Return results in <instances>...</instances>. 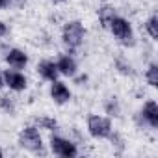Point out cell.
<instances>
[{"label":"cell","instance_id":"1","mask_svg":"<svg viewBox=\"0 0 158 158\" xmlns=\"http://www.w3.org/2000/svg\"><path fill=\"white\" fill-rule=\"evenodd\" d=\"M82 37H84V28L78 21H73V23L65 24V28H63V43L67 47L76 48L82 43Z\"/></svg>","mask_w":158,"mask_h":158},{"label":"cell","instance_id":"2","mask_svg":"<svg viewBox=\"0 0 158 158\" xmlns=\"http://www.w3.org/2000/svg\"><path fill=\"white\" fill-rule=\"evenodd\" d=\"M19 143L32 152H41V136H39L37 128H34V127H28L21 132Z\"/></svg>","mask_w":158,"mask_h":158},{"label":"cell","instance_id":"3","mask_svg":"<svg viewBox=\"0 0 158 158\" xmlns=\"http://www.w3.org/2000/svg\"><path fill=\"white\" fill-rule=\"evenodd\" d=\"M110 28H112V32H114V35L121 41V43H132V28H130V24L125 21V19H121V17H114L112 21H110V24H108Z\"/></svg>","mask_w":158,"mask_h":158},{"label":"cell","instance_id":"4","mask_svg":"<svg viewBox=\"0 0 158 158\" xmlns=\"http://www.w3.org/2000/svg\"><path fill=\"white\" fill-rule=\"evenodd\" d=\"M88 128H89L91 136H95V138H108L112 132L110 121L101 117V115H91L88 121Z\"/></svg>","mask_w":158,"mask_h":158},{"label":"cell","instance_id":"5","mask_svg":"<svg viewBox=\"0 0 158 158\" xmlns=\"http://www.w3.org/2000/svg\"><path fill=\"white\" fill-rule=\"evenodd\" d=\"M50 147H52L54 154H58V156H67V158L76 156V147L71 141L63 139V138H52L50 139Z\"/></svg>","mask_w":158,"mask_h":158},{"label":"cell","instance_id":"6","mask_svg":"<svg viewBox=\"0 0 158 158\" xmlns=\"http://www.w3.org/2000/svg\"><path fill=\"white\" fill-rule=\"evenodd\" d=\"M4 80H6V84H8L11 89H15V91H21V89L26 88V78H24L21 73H17V71H6V73H4Z\"/></svg>","mask_w":158,"mask_h":158},{"label":"cell","instance_id":"7","mask_svg":"<svg viewBox=\"0 0 158 158\" xmlns=\"http://www.w3.org/2000/svg\"><path fill=\"white\" fill-rule=\"evenodd\" d=\"M50 95H52V99H54L56 102H60V104H63V102L69 101V97H71L67 86L61 84V82H56V80H54V84H52V88H50Z\"/></svg>","mask_w":158,"mask_h":158},{"label":"cell","instance_id":"8","mask_svg":"<svg viewBox=\"0 0 158 158\" xmlns=\"http://www.w3.org/2000/svg\"><path fill=\"white\" fill-rule=\"evenodd\" d=\"M143 117L147 119V123H149L152 128L158 127V106H156L154 101H149V102L145 104V108H143Z\"/></svg>","mask_w":158,"mask_h":158},{"label":"cell","instance_id":"9","mask_svg":"<svg viewBox=\"0 0 158 158\" xmlns=\"http://www.w3.org/2000/svg\"><path fill=\"white\" fill-rule=\"evenodd\" d=\"M8 63L11 65V67H15V69H21V67H24L26 65V61H28V58H26V54L23 52V50H10V54H8Z\"/></svg>","mask_w":158,"mask_h":158},{"label":"cell","instance_id":"10","mask_svg":"<svg viewBox=\"0 0 158 158\" xmlns=\"http://www.w3.org/2000/svg\"><path fill=\"white\" fill-rule=\"evenodd\" d=\"M56 65H58V71L63 73V74H67V76H73V74L76 73V61H74L71 56L60 58V61H58Z\"/></svg>","mask_w":158,"mask_h":158},{"label":"cell","instance_id":"11","mask_svg":"<svg viewBox=\"0 0 158 158\" xmlns=\"http://www.w3.org/2000/svg\"><path fill=\"white\" fill-rule=\"evenodd\" d=\"M39 73H41V76L43 78H47V80H56V76H58V65L54 63V61H43V63H39Z\"/></svg>","mask_w":158,"mask_h":158},{"label":"cell","instance_id":"12","mask_svg":"<svg viewBox=\"0 0 158 158\" xmlns=\"http://www.w3.org/2000/svg\"><path fill=\"white\" fill-rule=\"evenodd\" d=\"M99 17H101L102 26H108L110 21H112L115 15H114V10H112V8H102V10H99Z\"/></svg>","mask_w":158,"mask_h":158},{"label":"cell","instance_id":"13","mask_svg":"<svg viewBox=\"0 0 158 158\" xmlns=\"http://www.w3.org/2000/svg\"><path fill=\"white\" fill-rule=\"evenodd\" d=\"M147 80L151 86H158V67L156 65H151L149 71H147Z\"/></svg>","mask_w":158,"mask_h":158},{"label":"cell","instance_id":"14","mask_svg":"<svg viewBox=\"0 0 158 158\" xmlns=\"http://www.w3.org/2000/svg\"><path fill=\"white\" fill-rule=\"evenodd\" d=\"M156 17H151L149 19V23H147V30H149V34H151V37L152 39H156L158 37V30H156Z\"/></svg>","mask_w":158,"mask_h":158},{"label":"cell","instance_id":"15","mask_svg":"<svg viewBox=\"0 0 158 158\" xmlns=\"http://www.w3.org/2000/svg\"><path fill=\"white\" fill-rule=\"evenodd\" d=\"M11 97H8V95H2L0 97V104H2L8 112H13V101H10Z\"/></svg>","mask_w":158,"mask_h":158},{"label":"cell","instance_id":"16","mask_svg":"<svg viewBox=\"0 0 158 158\" xmlns=\"http://www.w3.org/2000/svg\"><path fill=\"white\" fill-rule=\"evenodd\" d=\"M39 125L45 127V128H56V121H54V119H47V117L39 119Z\"/></svg>","mask_w":158,"mask_h":158},{"label":"cell","instance_id":"17","mask_svg":"<svg viewBox=\"0 0 158 158\" xmlns=\"http://www.w3.org/2000/svg\"><path fill=\"white\" fill-rule=\"evenodd\" d=\"M2 35H6V24L0 23V37H2Z\"/></svg>","mask_w":158,"mask_h":158},{"label":"cell","instance_id":"18","mask_svg":"<svg viewBox=\"0 0 158 158\" xmlns=\"http://www.w3.org/2000/svg\"><path fill=\"white\" fill-rule=\"evenodd\" d=\"M8 2H10V0H0V8H6Z\"/></svg>","mask_w":158,"mask_h":158},{"label":"cell","instance_id":"19","mask_svg":"<svg viewBox=\"0 0 158 158\" xmlns=\"http://www.w3.org/2000/svg\"><path fill=\"white\" fill-rule=\"evenodd\" d=\"M0 88H2V76H0Z\"/></svg>","mask_w":158,"mask_h":158},{"label":"cell","instance_id":"20","mask_svg":"<svg viewBox=\"0 0 158 158\" xmlns=\"http://www.w3.org/2000/svg\"><path fill=\"white\" fill-rule=\"evenodd\" d=\"M0 156H2V151H0Z\"/></svg>","mask_w":158,"mask_h":158},{"label":"cell","instance_id":"21","mask_svg":"<svg viewBox=\"0 0 158 158\" xmlns=\"http://www.w3.org/2000/svg\"><path fill=\"white\" fill-rule=\"evenodd\" d=\"M17 2H21V0H17Z\"/></svg>","mask_w":158,"mask_h":158}]
</instances>
